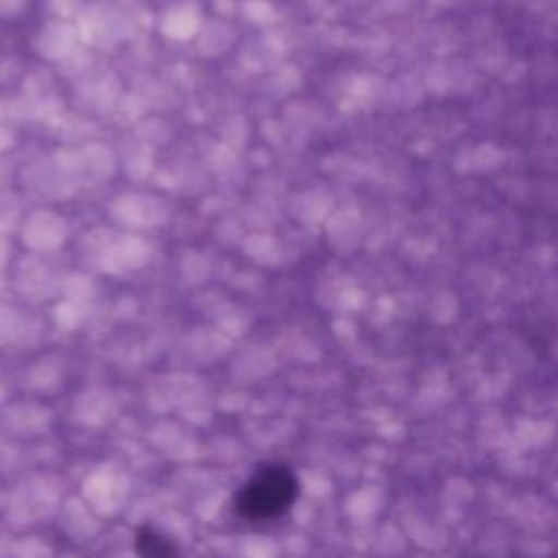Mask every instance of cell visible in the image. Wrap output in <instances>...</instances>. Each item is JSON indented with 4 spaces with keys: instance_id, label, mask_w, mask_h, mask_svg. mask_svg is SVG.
<instances>
[{
    "instance_id": "cell-1",
    "label": "cell",
    "mask_w": 558,
    "mask_h": 558,
    "mask_svg": "<svg viewBox=\"0 0 558 558\" xmlns=\"http://www.w3.org/2000/svg\"><path fill=\"white\" fill-rule=\"evenodd\" d=\"M299 493L290 469L268 464L257 469L235 495V510L251 521H268L283 514Z\"/></svg>"
},
{
    "instance_id": "cell-2",
    "label": "cell",
    "mask_w": 558,
    "mask_h": 558,
    "mask_svg": "<svg viewBox=\"0 0 558 558\" xmlns=\"http://www.w3.org/2000/svg\"><path fill=\"white\" fill-rule=\"evenodd\" d=\"M135 547L142 558H177L179 549L174 541H170L157 527L144 525L135 536Z\"/></svg>"
}]
</instances>
